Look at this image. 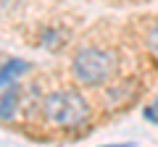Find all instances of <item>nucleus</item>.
<instances>
[{
  "instance_id": "4",
  "label": "nucleus",
  "mask_w": 158,
  "mask_h": 147,
  "mask_svg": "<svg viewBox=\"0 0 158 147\" xmlns=\"http://www.w3.org/2000/svg\"><path fill=\"white\" fill-rule=\"evenodd\" d=\"M16 108H19V87L8 84L6 92L0 95V121H11L16 116Z\"/></svg>"
},
{
  "instance_id": "3",
  "label": "nucleus",
  "mask_w": 158,
  "mask_h": 147,
  "mask_svg": "<svg viewBox=\"0 0 158 147\" xmlns=\"http://www.w3.org/2000/svg\"><path fill=\"white\" fill-rule=\"evenodd\" d=\"M27 71H29V63L21 61V58H8V61H3L0 63V87L19 84Z\"/></svg>"
},
{
  "instance_id": "2",
  "label": "nucleus",
  "mask_w": 158,
  "mask_h": 147,
  "mask_svg": "<svg viewBox=\"0 0 158 147\" xmlns=\"http://www.w3.org/2000/svg\"><path fill=\"white\" fill-rule=\"evenodd\" d=\"M118 55L108 47H82L71 58V76L85 87H103L116 76Z\"/></svg>"
},
{
  "instance_id": "6",
  "label": "nucleus",
  "mask_w": 158,
  "mask_h": 147,
  "mask_svg": "<svg viewBox=\"0 0 158 147\" xmlns=\"http://www.w3.org/2000/svg\"><path fill=\"white\" fill-rule=\"evenodd\" d=\"M142 116H145L148 121H153V124H158V97H156V100H153L150 105L145 108V113H142Z\"/></svg>"
},
{
  "instance_id": "5",
  "label": "nucleus",
  "mask_w": 158,
  "mask_h": 147,
  "mask_svg": "<svg viewBox=\"0 0 158 147\" xmlns=\"http://www.w3.org/2000/svg\"><path fill=\"white\" fill-rule=\"evenodd\" d=\"M145 45L150 47L153 53H158V18H156V24L150 26V32H148V40H145Z\"/></svg>"
},
{
  "instance_id": "1",
  "label": "nucleus",
  "mask_w": 158,
  "mask_h": 147,
  "mask_svg": "<svg viewBox=\"0 0 158 147\" xmlns=\"http://www.w3.org/2000/svg\"><path fill=\"white\" fill-rule=\"evenodd\" d=\"M42 113L58 129H79L90 118V102L79 89H53L42 100Z\"/></svg>"
}]
</instances>
